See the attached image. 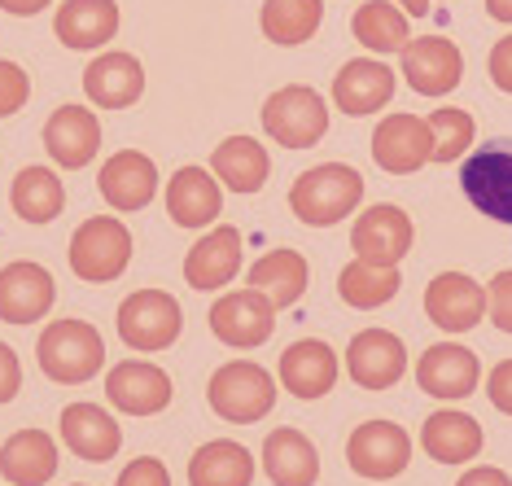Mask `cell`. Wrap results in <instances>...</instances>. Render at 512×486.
I'll return each instance as SVG.
<instances>
[{
	"instance_id": "cell-19",
	"label": "cell",
	"mask_w": 512,
	"mask_h": 486,
	"mask_svg": "<svg viewBox=\"0 0 512 486\" xmlns=\"http://www.w3.org/2000/svg\"><path fill=\"white\" fill-rule=\"evenodd\" d=\"M44 149L57 167L66 171H79L97 158L101 149V123L97 114L84 110V106H62L53 110V119L44 123Z\"/></svg>"
},
{
	"instance_id": "cell-43",
	"label": "cell",
	"mask_w": 512,
	"mask_h": 486,
	"mask_svg": "<svg viewBox=\"0 0 512 486\" xmlns=\"http://www.w3.org/2000/svg\"><path fill=\"white\" fill-rule=\"evenodd\" d=\"M18 386H22V364H18L14 346L0 342V403L14 399V395H18Z\"/></svg>"
},
{
	"instance_id": "cell-35",
	"label": "cell",
	"mask_w": 512,
	"mask_h": 486,
	"mask_svg": "<svg viewBox=\"0 0 512 486\" xmlns=\"http://www.w3.org/2000/svg\"><path fill=\"white\" fill-rule=\"evenodd\" d=\"M399 285H403L399 268H377V263H364V259L346 263L342 276H337V294H342V303H351L359 311L386 307L390 298L399 294Z\"/></svg>"
},
{
	"instance_id": "cell-16",
	"label": "cell",
	"mask_w": 512,
	"mask_h": 486,
	"mask_svg": "<svg viewBox=\"0 0 512 486\" xmlns=\"http://www.w3.org/2000/svg\"><path fill=\"white\" fill-rule=\"evenodd\" d=\"M97 189L114 211H141V206H149L158 193L154 158H145L141 149H119V154H110L106 167H101Z\"/></svg>"
},
{
	"instance_id": "cell-36",
	"label": "cell",
	"mask_w": 512,
	"mask_h": 486,
	"mask_svg": "<svg viewBox=\"0 0 512 486\" xmlns=\"http://www.w3.org/2000/svg\"><path fill=\"white\" fill-rule=\"evenodd\" d=\"M355 40L372 53H403L412 44V31H407V14L390 0H368L355 14Z\"/></svg>"
},
{
	"instance_id": "cell-24",
	"label": "cell",
	"mask_w": 512,
	"mask_h": 486,
	"mask_svg": "<svg viewBox=\"0 0 512 486\" xmlns=\"http://www.w3.org/2000/svg\"><path fill=\"white\" fill-rule=\"evenodd\" d=\"M337 381V355L333 346L316 338H302L281 355V386L294 399H324Z\"/></svg>"
},
{
	"instance_id": "cell-47",
	"label": "cell",
	"mask_w": 512,
	"mask_h": 486,
	"mask_svg": "<svg viewBox=\"0 0 512 486\" xmlns=\"http://www.w3.org/2000/svg\"><path fill=\"white\" fill-rule=\"evenodd\" d=\"M399 5H403V14L421 18V14H429V5H434V0H399Z\"/></svg>"
},
{
	"instance_id": "cell-27",
	"label": "cell",
	"mask_w": 512,
	"mask_h": 486,
	"mask_svg": "<svg viewBox=\"0 0 512 486\" xmlns=\"http://www.w3.org/2000/svg\"><path fill=\"white\" fill-rule=\"evenodd\" d=\"M263 469L272 486H316L320 478V456L311 438L302 430H272L263 443Z\"/></svg>"
},
{
	"instance_id": "cell-14",
	"label": "cell",
	"mask_w": 512,
	"mask_h": 486,
	"mask_svg": "<svg viewBox=\"0 0 512 486\" xmlns=\"http://www.w3.org/2000/svg\"><path fill=\"white\" fill-rule=\"evenodd\" d=\"M346 373H351L355 386L364 390H390L394 381L407 373V351L403 342L386 329H364L351 338V351H346Z\"/></svg>"
},
{
	"instance_id": "cell-12",
	"label": "cell",
	"mask_w": 512,
	"mask_h": 486,
	"mask_svg": "<svg viewBox=\"0 0 512 486\" xmlns=\"http://www.w3.org/2000/svg\"><path fill=\"white\" fill-rule=\"evenodd\" d=\"M399 57H403V66H399L403 79L421 97H447L464 79V57L447 36H421L407 44Z\"/></svg>"
},
{
	"instance_id": "cell-7",
	"label": "cell",
	"mask_w": 512,
	"mask_h": 486,
	"mask_svg": "<svg viewBox=\"0 0 512 486\" xmlns=\"http://www.w3.org/2000/svg\"><path fill=\"white\" fill-rule=\"evenodd\" d=\"M464 198L482 215L512 224V141H486L460 171Z\"/></svg>"
},
{
	"instance_id": "cell-23",
	"label": "cell",
	"mask_w": 512,
	"mask_h": 486,
	"mask_svg": "<svg viewBox=\"0 0 512 486\" xmlns=\"http://www.w3.org/2000/svg\"><path fill=\"white\" fill-rule=\"evenodd\" d=\"M224 211V193H219V176L206 167H180L167 184V215L180 228H206Z\"/></svg>"
},
{
	"instance_id": "cell-33",
	"label": "cell",
	"mask_w": 512,
	"mask_h": 486,
	"mask_svg": "<svg viewBox=\"0 0 512 486\" xmlns=\"http://www.w3.org/2000/svg\"><path fill=\"white\" fill-rule=\"evenodd\" d=\"M324 18V0H263V36L281 49H294V44L316 36Z\"/></svg>"
},
{
	"instance_id": "cell-46",
	"label": "cell",
	"mask_w": 512,
	"mask_h": 486,
	"mask_svg": "<svg viewBox=\"0 0 512 486\" xmlns=\"http://www.w3.org/2000/svg\"><path fill=\"white\" fill-rule=\"evenodd\" d=\"M486 14H491L495 22H508L512 27V0H486Z\"/></svg>"
},
{
	"instance_id": "cell-5",
	"label": "cell",
	"mask_w": 512,
	"mask_h": 486,
	"mask_svg": "<svg viewBox=\"0 0 512 486\" xmlns=\"http://www.w3.org/2000/svg\"><path fill=\"white\" fill-rule=\"evenodd\" d=\"M263 132L285 149H307L329 132V106L316 88L307 84H289L281 92H272L263 106Z\"/></svg>"
},
{
	"instance_id": "cell-3",
	"label": "cell",
	"mask_w": 512,
	"mask_h": 486,
	"mask_svg": "<svg viewBox=\"0 0 512 486\" xmlns=\"http://www.w3.org/2000/svg\"><path fill=\"white\" fill-rule=\"evenodd\" d=\"M206 399H211V412L228 425H254L272 412L276 403V386L272 373L250 360H232L211 377L206 386Z\"/></svg>"
},
{
	"instance_id": "cell-6",
	"label": "cell",
	"mask_w": 512,
	"mask_h": 486,
	"mask_svg": "<svg viewBox=\"0 0 512 486\" xmlns=\"http://www.w3.org/2000/svg\"><path fill=\"white\" fill-rule=\"evenodd\" d=\"M184 329V311L167 289H136L119 307V338L132 351H167Z\"/></svg>"
},
{
	"instance_id": "cell-21",
	"label": "cell",
	"mask_w": 512,
	"mask_h": 486,
	"mask_svg": "<svg viewBox=\"0 0 512 486\" xmlns=\"http://www.w3.org/2000/svg\"><path fill=\"white\" fill-rule=\"evenodd\" d=\"M241 268V233L232 224L206 233L202 241H193V250L184 254V281L193 289H224Z\"/></svg>"
},
{
	"instance_id": "cell-11",
	"label": "cell",
	"mask_w": 512,
	"mask_h": 486,
	"mask_svg": "<svg viewBox=\"0 0 512 486\" xmlns=\"http://www.w3.org/2000/svg\"><path fill=\"white\" fill-rule=\"evenodd\" d=\"M486 307H491V294L464 272H442L429 281L425 289V311L429 320L438 324L442 333H469L482 324Z\"/></svg>"
},
{
	"instance_id": "cell-30",
	"label": "cell",
	"mask_w": 512,
	"mask_h": 486,
	"mask_svg": "<svg viewBox=\"0 0 512 486\" xmlns=\"http://www.w3.org/2000/svg\"><path fill=\"white\" fill-rule=\"evenodd\" d=\"M211 171L232 193H259L267 184V171H272V158H267V149L259 141H250V136H228L211 154Z\"/></svg>"
},
{
	"instance_id": "cell-17",
	"label": "cell",
	"mask_w": 512,
	"mask_h": 486,
	"mask_svg": "<svg viewBox=\"0 0 512 486\" xmlns=\"http://www.w3.org/2000/svg\"><path fill=\"white\" fill-rule=\"evenodd\" d=\"M57 289H53V276L40 268V263H5L0 268V320L9 324H31L40 316H49Z\"/></svg>"
},
{
	"instance_id": "cell-31",
	"label": "cell",
	"mask_w": 512,
	"mask_h": 486,
	"mask_svg": "<svg viewBox=\"0 0 512 486\" xmlns=\"http://www.w3.org/2000/svg\"><path fill=\"white\" fill-rule=\"evenodd\" d=\"M254 478V456L232 438L197 447L189 460V486H250Z\"/></svg>"
},
{
	"instance_id": "cell-26",
	"label": "cell",
	"mask_w": 512,
	"mask_h": 486,
	"mask_svg": "<svg viewBox=\"0 0 512 486\" xmlns=\"http://www.w3.org/2000/svg\"><path fill=\"white\" fill-rule=\"evenodd\" d=\"M119 31V5L114 0H62L53 18V36L66 49H101Z\"/></svg>"
},
{
	"instance_id": "cell-1",
	"label": "cell",
	"mask_w": 512,
	"mask_h": 486,
	"mask_svg": "<svg viewBox=\"0 0 512 486\" xmlns=\"http://www.w3.org/2000/svg\"><path fill=\"white\" fill-rule=\"evenodd\" d=\"M359 198H364V176L355 167H346V162H324V167H311L294 180L289 211L311 228H329L342 224L359 206Z\"/></svg>"
},
{
	"instance_id": "cell-37",
	"label": "cell",
	"mask_w": 512,
	"mask_h": 486,
	"mask_svg": "<svg viewBox=\"0 0 512 486\" xmlns=\"http://www.w3.org/2000/svg\"><path fill=\"white\" fill-rule=\"evenodd\" d=\"M429 127H434V162H456L473 145V119L464 110L442 106L429 114Z\"/></svg>"
},
{
	"instance_id": "cell-29",
	"label": "cell",
	"mask_w": 512,
	"mask_h": 486,
	"mask_svg": "<svg viewBox=\"0 0 512 486\" xmlns=\"http://www.w3.org/2000/svg\"><path fill=\"white\" fill-rule=\"evenodd\" d=\"M0 473L14 486H44L57 473V443L44 430H18L0 447Z\"/></svg>"
},
{
	"instance_id": "cell-10",
	"label": "cell",
	"mask_w": 512,
	"mask_h": 486,
	"mask_svg": "<svg viewBox=\"0 0 512 486\" xmlns=\"http://www.w3.org/2000/svg\"><path fill=\"white\" fill-rule=\"evenodd\" d=\"M272 324H276V303L254 285L237 289V294H224L211 307V333L224 346H237V351L263 346L272 338Z\"/></svg>"
},
{
	"instance_id": "cell-18",
	"label": "cell",
	"mask_w": 512,
	"mask_h": 486,
	"mask_svg": "<svg viewBox=\"0 0 512 486\" xmlns=\"http://www.w3.org/2000/svg\"><path fill=\"white\" fill-rule=\"evenodd\" d=\"M477 377H482V364H477L473 351H464L456 342H438L429 346L416 364V386L434 399H464L477 390Z\"/></svg>"
},
{
	"instance_id": "cell-4",
	"label": "cell",
	"mask_w": 512,
	"mask_h": 486,
	"mask_svg": "<svg viewBox=\"0 0 512 486\" xmlns=\"http://www.w3.org/2000/svg\"><path fill=\"white\" fill-rule=\"evenodd\" d=\"M71 272L88 285H106L114 276H123L127 259H132V233L123 228V219L114 215H92L79 224V233L71 237Z\"/></svg>"
},
{
	"instance_id": "cell-8",
	"label": "cell",
	"mask_w": 512,
	"mask_h": 486,
	"mask_svg": "<svg viewBox=\"0 0 512 486\" xmlns=\"http://www.w3.org/2000/svg\"><path fill=\"white\" fill-rule=\"evenodd\" d=\"M372 162L386 176H412L434 162V127L416 114H386L372 132Z\"/></svg>"
},
{
	"instance_id": "cell-34",
	"label": "cell",
	"mask_w": 512,
	"mask_h": 486,
	"mask_svg": "<svg viewBox=\"0 0 512 486\" xmlns=\"http://www.w3.org/2000/svg\"><path fill=\"white\" fill-rule=\"evenodd\" d=\"M250 285L263 289L276 307L298 303L302 289H307V259L298 250H267L250 268Z\"/></svg>"
},
{
	"instance_id": "cell-15",
	"label": "cell",
	"mask_w": 512,
	"mask_h": 486,
	"mask_svg": "<svg viewBox=\"0 0 512 486\" xmlns=\"http://www.w3.org/2000/svg\"><path fill=\"white\" fill-rule=\"evenodd\" d=\"M106 395L123 416H154L171 403V377L158 364L145 360H123L110 368Z\"/></svg>"
},
{
	"instance_id": "cell-44",
	"label": "cell",
	"mask_w": 512,
	"mask_h": 486,
	"mask_svg": "<svg viewBox=\"0 0 512 486\" xmlns=\"http://www.w3.org/2000/svg\"><path fill=\"white\" fill-rule=\"evenodd\" d=\"M456 486H512V478L504 469H495V465H477V469L464 473Z\"/></svg>"
},
{
	"instance_id": "cell-38",
	"label": "cell",
	"mask_w": 512,
	"mask_h": 486,
	"mask_svg": "<svg viewBox=\"0 0 512 486\" xmlns=\"http://www.w3.org/2000/svg\"><path fill=\"white\" fill-rule=\"evenodd\" d=\"M27 97H31L27 71H22L18 62H5V57H0V119L18 114L22 106H27Z\"/></svg>"
},
{
	"instance_id": "cell-42",
	"label": "cell",
	"mask_w": 512,
	"mask_h": 486,
	"mask_svg": "<svg viewBox=\"0 0 512 486\" xmlns=\"http://www.w3.org/2000/svg\"><path fill=\"white\" fill-rule=\"evenodd\" d=\"M486 71H491L499 92H512V36H504L491 49V57H486Z\"/></svg>"
},
{
	"instance_id": "cell-45",
	"label": "cell",
	"mask_w": 512,
	"mask_h": 486,
	"mask_svg": "<svg viewBox=\"0 0 512 486\" xmlns=\"http://www.w3.org/2000/svg\"><path fill=\"white\" fill-rule=\"evenodd\" d=\"M44 5H49V0H0V9H5V14H18V18L40 14Z\"/></svg>"
},
{
	"instance_id": "cell-2",
	"label": "cell",
	"mask_w": 512,
	"mask_h": 486,
	"mask_svg": "<svg viewBox=\"0 0 512 486\" xmlns=\"http://www.w3.org/2000/svg\"><path fill=\"white\" fill-rule=\"evenodd\" d=\"M106 364V342L88 320H53L40 333V368L49 381L84 386Z\"/></svg>"
},
{
	"instance_id": "cell-20",
	"label": "cell",
	"mask_w": 512,
	"mask_h": 486,
	"mask_svg": "<svg viewBox=\"0 0 512 486\" xmlns=\"http://www.w3.org/2000/svg\"><path fill=\"white\" fill-rule=\"evenodd\" d=\"M394 97V71L386 62H372V57H355L346 62L333 79V106L346 110L351 119L377 114Z\"/></svg>"
},
{
	"instance_id": "cell-28",
	"label": "cell",
	"mask_w": 512,
	"mask_h": 486,
	"mask_svg": "<svg viewBox=\"0 0 512 486\" xmlns=\"http://www.w3.org/2000/svg\"><path fill=\"white\" fill-rule=\"evenodd\" d=\"M421 447L438 460V465H464V460H473L477 451H482V425L464 412L442 408L434 416H425Z\"/></svg>"
},
{
	"instance_id": "cell-39",
	"label": "cell",
	"mask_w": 512,
	"mask_h": 486,
	"mask_svg": "<svg viewBox=\"0 0 512 486\" xmlns=\"http://www.w3.org/2000/svg\"><path fill=\"white\" fill-rule=\"evenodd\" d=\"M114 486H171V473L162 460L154 456H141V460H132L123 473H119V482Z\"/></svg>"
},
{
	"instance_id": "cell-13",
	"label": "cell",
	"mask_w": 512,
	"mask_h": 486,
	"mask_svg": "<svg viewBox=\"0 0 512 486\" xmlns=\"http://www.w3.org/2000/svg\"><path fill=\"white\" fill-rule=\"evenodd\" d=\"M351 246H355V259L377 263V268H399V259L412 250V219L399 206L381 202L355 219Z\"/></svg>"
},
{
	"instance_id": "cell-40",
	"label": "cell",
	"mask_w": 512,
	"mask_h": 486,
	"mask_svg": "<svg viewBox=\"0 0 512 486\" xmlns=\"http://www.w3.org/2000/svg\"><path fill=\"white\" fill-rule=\"evenodd\" d=\"M486 294H491V320H495V329L512 333V272H499Z\"/></svg>"
},
{
	"instance_id": "cell-25",
	"label": "cell",
	"mask_w": 512,
	"mask_h": 486,
	"mask_svg": "<svg viewBox=\"0 0 512 486\" xmlns=\"http://www.w3.org/2000/svg\"><path fill=\"white\" fill-rule=\"evenodd\" d=\"M84 92H88L92 106L123 110V106H132V101H141L145 71L132 53H106V57H97V62H88Z\"/></svg>"
},
{
	"instance_id": "cell-32",
	"label": "cell",
	"mask_w": 512,
	"mask_h": 486,
	"mask_svg": "<svg viewBox=\"0 0 512 486\" xmlns=\"http://www.w3.org/2000/svg\"><path fill=\"white\" fill-rule=\"evenodd\" d=\"M9 202L27 224H53L66 206V189L49 167H22L14 189H9Z\"/></svg>"
},
{
	"instance_id": "cell-41",
	"label": "cell",
	"mask_w": 512,
	"mask_h": 486,
	"mask_svg": "<svg viewBox=\"0 0 512 486\" xmlns=\"http://www.w3.org/2000/svg\"><path fill=\"white\" fill-rule=\"evenodd\" d=\"M486 395H491V403L504 416H512V360L495 364L491 368V381H486Z\"/></svg>"
},
{
	"instance_id": "cell-9",
	"label": "cell",
	"mask_w": 512,
	"mask_h": 486,
	"mask_svg": "<svg viewBox=\"0 0 512 486\" xmlns=\"http://www.w3.org/2000/svg\"><path fill=\"white\" fill-rule=\"evenodd\" d=\"M412 460V438L394 421H364L346 443V465L368 482L399 478Z\"/></svg>"
},
{
	"instance_id": "cell-22",
	"label": "cell",
	"mask_w": 512,
	"mask_h": 486,
	"mask_svg": "<svg viewBox=\"0 0 512 486\" xmlns=\"http://www.w3.org/2000/svg\"><path fill=\"white\" fill-rule=\"evenodd\" d=\"M62 443L71 447L75 456L101 465V460L119 456L123 430L106 408H97V403H71V408L62 412Z\"/></svg>"
}]
</instances>
